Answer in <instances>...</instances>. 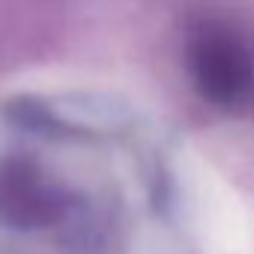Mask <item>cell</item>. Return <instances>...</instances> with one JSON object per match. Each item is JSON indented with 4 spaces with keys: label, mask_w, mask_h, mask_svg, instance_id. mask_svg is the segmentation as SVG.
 I'll return each instance as SVG.
<instances>
[{
    "label": "cell",
    "mask_w": 254,
    "mask_h": 254,
    "mask_svg": "<svg viewBox=\"0 0 254 254\" xmlns=\"http://www.w3.org/2000/svg\"><path fill=\"white\" fill-rule=\"evenodd\" d=\"M57 194L45 180L21 162L0 165V221L12 227L48 224L57 215Z\"/></svg>",
    "instance_id": "1"
},
{
    "label": "cell",
    "mask_w": 254,
    "mask_h": 254,
    "mask_svg": "<svg viewBox=\"0 0 254 254\" xmlns=\"http://www.w3.org/2000/svg\"><path fill=\"white\" fill-rule=\"evenodd\" d=\"M194 75L200 90L221 105L239 102L251 84L248 60L230 39H203L194 54Z\"/></svg>",
    "instance_id": "2"
}]
</instances>
